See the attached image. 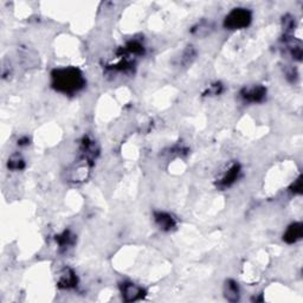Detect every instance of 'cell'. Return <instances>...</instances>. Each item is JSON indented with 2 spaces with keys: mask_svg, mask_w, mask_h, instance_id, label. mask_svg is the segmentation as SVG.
Returning a JSON list of instances; mask_svg holds the SVG:
<instances>
[{
  "mask_svg": "<svg viewBox=\"0 0 303 303\" xmlns=\"http://www.w3.org/2000/svg\"><path fill=\"white\" fill-rule=\"evenodd\" d=\"M24 166H25L24 160L19 154H13L10 159H8V167H10L11 170L18 171L24 168Z\"/></svg>",
  "mask_w": 303,
  "mask_h": 303,
  "instance_id": "11",
  "label": "cell"
},
{
  "mask_svg": "<svg viewBox=\"0 0 303 303\" xmlns=\"http://www.w3.org/2000/svg\"><path fill=\"white\" fill-rule=\"evenodd\" d=\"M86 84L83 75L79 69L63 68L52 73V86L58 92L74 94L80 92Z\"/></svg>",
  "mask_w": 303,
  "mask_h": 303,
  "instance_id": "1",
  "label": "cell"
},
{
  "mask_svg": "<svg viewBox=\"0 0 303 303\" xmlns=\"http://www.w3.org/2000/svg\"><path fill=\"white\" fill-rule=\"evenodd\" d=\"M58 286L61 288L64 289H70L77 286V277L73 270L70 269H64L63 273L61 274L58 280Z\"/></svg>",
  "mask_w": 303,
  "mask_h": 303,
  "instance_id": "8",
  "label": "cell"
},
{
  "mask_svg": "<svg viewBox=\"0 0 303 303\" xmlns=\"http://www.w3.org/2000/svg\"><path fill=\"white\" fill-rule=\"evenodd\" d=\"M74 237H75V236H74V235H71L70 232H68V231H65V232L62 233L61 236H58V238H57L59 246H61V248H63V249L70 248V246L73 245V244H74V242H75V238H74Z\"/></svg>",
  "mask_w": 303,
  "mask_h": 303,
  "instance_id": "10",
  "label": "cell"
},
{
  "mask_svg": "<svg viewBox=\"0 0 303 303\" xmlns=\"http://www.w3.org/2000/svg\"><path fill=\"white\" fill-rule=\"evenodd\" d=\"M122 296L124 301L134 302L145 296V290L135 283H124L122 286Z\"/></svg>",
  "mask_w": 303,
  "mask_h": 303,
  "instance_id": "4",
  "label": "cell"
},
{
  "mask_svg": "<svg viewBox=\"0 0 303 303\" xmlns=\"http://www.w3.org/2000/svg\"><path fill=\"white\" fill-rule=\"evenodd\" d=\"M224 295L226 300H229L231 302L238 301L239 300V288L237 286V283L235 281H227L225 283L224 287Z\"/></svg>",
  "mask_w": 303,
  "mask_h": 303,
  "instance_id": "9",
  "label": "cell"
},
{
  "mask_svg": "<svg viewBox=\"0 0 303 303\" xmlns=\"http://www.w3.org/2000/svg\"><path fill=\"white\" fill-rule=\"evenodd\" d=\"M244 101L250 103H258L262 102L267 96V89L262 86H255L251 88H245L240 93Z\"/></svg>",
  "mask_w": 303,
  "mask_h": 303,
  "instance_id": "3",
  "label": "cell"
},
{
  "mask_svg": "<svg viewBox=\"0 0 303 303\" xmlns=\"http://www.w3.org/2000/svg\"><path fill=\"white\" fill-rule=\"evenodd\" d=\"M302 224L301 223H294L290 225V226L287 229L286 233H284L283 239L286 240L287 243L289 244H293V243H296L299 239H301L302 237Z\"/></svg>",
  "mask_w": 303,
  "mask_h": 303,
  "instance_id": "7",
  "label": "cell"
},
{
  "mask_svg": "<svg viewBox=\"0 0 303 303\" xmlns=\"http://www.w3.org/2000/svg\"><path fill=\"white\" fill-rule=\"evenodd\" d=\"M154 219L158 226L164 231H171L177 225L176 219L171 214L166 213V212H155Z\"/></svg>",
  "mask_w": 303,
  "mask_h": 303,
  "instance_id": "5",
  "label": "cell"
},
{
  "mask_svg": "<svg viewBox=\"0 0 303 303\" xmlns=\"http://www.w3.org/2000/svg\"><path fill=\"white\" fill-rule=\"evenodd\" d=\"M240 167L238 164H233L232 166L227 168V171L223 174V177L219 180V186L220 187H229L232 185L233 183L237 180V178L239 176Z\"/></svg>",
  "mask_w": 303,
  "mask_h": 303,
  "instance_id": "6",
  "label": "cell"
},
{
  "mask_svg": "<svg viewBox=\"0 0 303 303\" xmlns=\"http://www.w3.org/2000/svg\"><path fill=\"white\" fill-rule=\"evenodd\" d=\"M252 15L248 8H233L229 14L225 17L224 25L225 27L230 30H240L244 29L251 23Z\"/></svg>",
  "mask_w": 303,
  "mask_h": 303,
  "instance_id": "2",
  "label": "cell"
}]
</instances>
